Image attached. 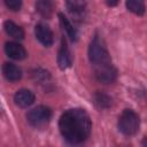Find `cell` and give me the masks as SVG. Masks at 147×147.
Listing matches in <instances>:
<instances>
[{
    "mask_svg": "<svg viewBox=\"0 0 147 147\" xmlns=\"http://www.w3.org/2000/svg\"><path fill=\"white\" fill-rule=\"evenodd\" d=\"M5 31L7 32V34H9L10 37H13L14 39H23L24 38V31L21 26H18L17 24H15L11 21H6L3 24Z\"/></svg>",
    "mask_w": 147,
    "mask_h": 147,
    "instance_id": "cell-14",
    "label": "cell"
},
{
    "mask_svg": "<svg viewBox=\"0 0 147 147\" xmlns=\"http://www.w3.org/2000/svg\"><path fill=\"white\" fill-rule=\"evenodd\" d=\"M2 72H3V76L6 77V79H8L9 82L20 80L21 77H22L21 69L16 64L10 63V62L3 63V65H2Z\"/></svg>",
    "mask_w": 147,
    "mask_h": 147,
    "instance_id": "cell-11",
    "label": "cell"
},
{
    "mask_svg": "<svg viewBox=\"0 0 147 147\" xmlns=\"http://www.w3.org/2000/svg\"><path fill=\"white\" fill-rule=\"evenodd\" d=\"M126 8L131 13L138 16H141L144 15L145 9H146L145 0H126Z\"/></svg>",
    "mask_w": 147,
    "mask_h": 147,
    "instance_id": "cell-16",
    "label": "cell"
},
{
    "mask_svg": "<svg viewBox=\"0 0 147 147\" xmlns=\"http://www.w3.org/2000/svg\"><path fill=\"white\" fill-rule=\"evenodd\" d=\"M106 3H107L109 7H115V6L118 3V0H106Z\"/></svg>",
    "mask_w": 147,
    "mask_h": 147,
    "instance_id": "cell-19",
    "label": "cell"
},
{
    "mask_svg": "<svg viewBox=\"0 0 147 147\" xmlns=\"http://www.w3.org/2000/svg\"><path fill=\"white\" fill-rule=\"evenodd\" d=\"M6 6L10 9V10H20L21 6H22V0H3Z\"/></svg>",
    "mask_w": 147,
    "mask_h": 147,
    "instance_id": "cell-18",
    "label": "cell"
},
{
    "mask_svg": "<svg viewBox=\"0 0 147 147\" xmlns=\"http://www.w3.org/2000/svg\"><path fill=\"white\" fill-rule=\"evenodd\" d=\"M51 116H52V110L48 107L38 106L31 109L26 114V119L32 126L39 129V127H44L45 125H47V123L51 119Z\"/></svg>",
    "mask_w": 147,
    "mask_h": 147,
    "instance_id": "cell-4",
    "label": "cell"
},
{
    "mask_svg": "<svg viewBox=\"0 0 147 147\" xmlns=\"http://www.w3.org/2000/svg\"><path fill=\"white\" fill-rule=\"evenodd\" d=\"M36 10L45 18H49L53 13V1L52 0H37Z\"/></svg>",
    "mask_w": 147,
    "mask_h": 147,
    "instance_id": "cell-12",
    "label": "cell"
},
{
    "mask_svg": "<svg viewBox=\"0 0 147 147\" xmlns=\"http://www.w3.org/2000/svg\"><path fill=\"white\" fill-rule=\"evenodd\" d=\"M139 116L131 109H125L118 117V130L125 136H133L139 130Z\"/></svg>",
    "mask_w": 147,
    "mask_h": 147,
    "instance_id": "cell-3",
    "label": "cell"
},
{
    "mask_svg": "<svg viewBox=\"0 0 147 147\" xmlns=\"http://www.w3.org/2000/svg\"><path fill=\"white\" fill-rule=\"evenodd\" d=\"M93 100H94V103L98 108L100 109H107L111 106V98L103 93V92H100V91H96L93 95Z\"/></svg>",
    "mask_w": 147,
    "mask_h": 147,
    "instance_id": "cell-15",
    "label": "cell"
},
{
    "mask_svg": "<svg viewBox=\"0 0 147 147\" xmlns=\"http://www.w3.org/2000/svg\"><path fill=\"white\" fill-rule=\"evenodd\" d=\"M71 62H72V59H71L70 51L67 46V42H65L64 38H62L61 46H60V49H59V53H57V64H59L60 69L64 70V69H67L71 65Z\"/></svg>",
    "mask_w": 147,
    "mask_h": 147,
    "instance_id": "cell-8",
    "label": "cell"
},
{
    "mask_svg": "<svg viewBox=\"0 0 147 147\" xmlns=\"http://www.w3.org/2000/svg\"><path fill=\"white\" fill-rule=\"evenodd\" d=\"M59 129L65 141L69 144L84 142L92 129L91 119L84 109H69L62 114L59 121Z\"/></svg>",
    "mask_w": 147,
    "mask_h": 147,
    "instance_id": "cell-1",
    "label": "cell"
},
{
    "mask_svg": "<svg viewBox=\"0 0 147 147\" xmlns=\"http://www.w3.org/2000/svg\"><path fill=\"white\" fill-rule=\"evenodd\" d=\"M142 145H144V146H147V137L142 140Z\"/></svg>",
    "mask_w": 147,
    "mask_h": 147,
    "instance_id": "cell-20",
    "label": "cell"
},
{
    "mask_svg": "<svg viewBox=\"0 0 147 147\" xmlns=\"http://www.w3.org/2000/svg\"><path fill=\"white\" fill-rule=\"evenodd\" d=\"M59 20H60V24L61 26L63 28V30L67 32L68 37L72 40V41H76L78 39V34H77V31L76 29L72 26V24L69 22V20L62 14V13H59Z\"/></svg>",
    "mask_w": 147,
    "mask_h": 147,
    "instance_id": "cell-13",
    "label": "cell"
},
{
    "mask_svg": "<svg viewBox=\"0 0 147 147\" xmlns=\"http://www.w3.org/2000/svg\"><path fill=\"white\" fill-rule=\"evenodd\" d=\"M88 59L91 61V63L94 65H99V64H103V63H108L111 62L109 53L103 44V41L95 36L88 47Z\"/></svg>",
    "mask_w": 147,
    "mask_h": 147,
    "instance_id": "cell-2",
    "label": "cell"
},
{
    "mask_svg": "<svg viewBox=\"0 0 147 147\" xmlns=\"http://www.w3.org/2000/svg\"><path fill=\"white\" fill-rule=\"evenodd\" d=\"M14 101L18 107L26 108L34 102V94L30 90H18L14 95Z\"/></svg>",
    "mask_w": 147,
    "mask_h": 147,
    "instance_id": "cell-9",
    "label": "cell"
},
{
    "mask_svg": "<svg viewBox=\"0 0 147 147\" xmlns=\"http://www.w3.org/2000/svg\"><path fill=\"white\" fill-rule=\"evenodd\" d=\"M93 68H94V76L99 82L103 84H110L116 80L117 70L115 69L111 62L94 65Z\"/></svg>",
    "mask_w": 147,
    "mask_h": 147,
    "instance_id": "cell-5",
    "label": "cell"
},
{
    "mask_svg": "<svg viewBox=\"0 0 147 147\" xmlns=\"http://www.w3.org/2000/svg\"><path fill=\"white\" fill-rule=\"evenodd\" d=\"M67 8L69 13L75 16L76 18L84 17L85 9H86V1L85 0H65Z\"/></svg>",
    "mask_w": 147,
    "mask_h": 147,
    "instance_id": "cell-10",
    "label": "cell"
},
{
    "mask_svg": "<svg viewBox=\"0 0 147 147\" xmlns=\"http://www.w3.org/2000/svg\"><path fill=\"white\" fill-rule=\"evenodd\" d=\"M5 52L10 59L14 60H23L28 55L25 48L21 44L14 41H9L5 44Z\"/></svg>",
    "mask_w": 147,
    "mask_h": 147,
    "instance_id": "cell-7",
    "label": "cell"
},
{
    "mask_svg": "<svg viewBox=\"0 0 147 147\" xmlns=\"http://www.w3.org/2000/svg\"><path fill=\"white\" fill-rule=\"evenodd\" d=\"M34 34L36 38L39 40V42H41L44 46L49 47L53 44V32L48 25L44 23L37 24L34 28Z\"/></svg>",
    "mask_w": 147,
    "mask_h": 147,
    "instance_id": "cell-6",
    "label": "cell"
},
{
    "mask_svg": "<svg viewBox=\"0 0 147 147\" xmlns=\"http://www.w3.org/2000/svg\"><path fill=\"white\" fill-rule=\"evenodd\" d=\"M32 78L38 83H45L49 79V74L42 69H36L32 71Z\"/></svg>",
    "mask_w": 147,
    "mask_h": 147,
    "instance_id": "cell-17",
    "label": "cell"
}]
</instances>
